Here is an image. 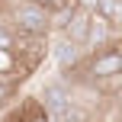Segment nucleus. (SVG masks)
Returning <instances> with one entry per match:
<instances>
[{"instance_id": "obj_5", "label": "nucleus", "mask_w": 122, "mask_h": 122, "mask_svg": "<svg viewBox=\"0 0 122 122\" xmlns=\"http://www.w3.org/2000/svg\"><path fill=\"white\" fill-rule=\"evenodd\" d=\"M116 36H119V29H112V26L103 23L97 13H90V29H87V42H84V48H90V55H93V51H100V48H106V45L119 42Z\"/></svg>"}, {"instance_id": "obj_4", "label": "nucleus", "mask_w": 122, "mask_h": 122, "mask_svg": "<svg viewBox=\"0 0 122 122\" xmlns=\"http://www.w3.org/2000/svg\"><path fill=\"white\" fill-rule=\"evenodd\" d=\"M51 51H55V64H58L61 80H67L71 74H77L80 67H84V48H80V45H71V42L61 39Z\"/></svg>"}, {"instance_id": "obj_9", "label": "nucleus", "mask_w": 122, "mask_h": 122, "mask_svg": "<svg viewBox=\"0 0 122 122\" xmlns=\"http://www.w3.org/2000/svg\"><path fill=\"white\" fill-rule=\"evenodd\" d=\"M13 97H16V87H13V84H6V80H0V109H3V106L10 103Z\"/></svg>"}, {"instance_id": "obj_1", "label": "nucleus", "mask_w": 122, "mask_h": 122, "mask_svg": "<svg viewBox=\"0 0 122 122\" xmlns=\"http://www.w3.org/2000/svg\"><path fill=\"white\" fill-rule=\"evenodd\" d=\"M10 29L16 32V36L48 39V32H51V13L42 10V6H36V3H29V0H23V3H16L13 13H10Z\"/></svg>"}, {"instance_id": "obj_6", "label": "nucleus", "mask_w": 122, "mask_h": 122, "mask_svg": "<svg viewBox=\"0 0 122 122\" xmlns=\"http://www.w3.org/2000/svg\"><path fill=\"white\" fill-rule=\"evenodd\" d=\"M93 13H97L103 23H109L112 29H119V26H122V0H97Z\"/></svg>"}, {"instance_id": "obj_2", "label": "nucleus", "mask_w": 122, "mask_h": 122, "mask_svg": "<svg viewBox=\"0 0 122 122\" xmlns=\"http://www.w3.org/2000/svg\"><path fill=\"white\" fill-rule=\"evenodd\" d=\"M80 71L87 74V80H103V77H116L122 74V51H119V42L106 45V48L93 51L90 58H84V67Z\"/></svg>"}, {"instance_id": "obj_10", "label": "nucleus", "mask_w": 122, "mask_h": 122, "mask_svg": "<svg viewBox=\"0 0 122 122\" xmlns=\"http://www.w3.org/2000/svg\"><path fill=\"white\" fill-rule=\"evenodd\" d=\"M74 6H80V10H90L93 13V6H97V0H71Z\"/></svg>"}, {"instance_id": "obj_3", "label": "nucleus", "mask_w": 122, "mask_h": 122, "mask_svg": "<svg viewBox=\"0 0 122 122\" xmlns=\"http://www.w3.org/2000/svg\"><path fill=\"white\" fill-rule=\"evenodd\" d=\"M71 100H74V93H71V87H67V80H61V77L48 80V84L42 87V93H39V106L48 112V119H55Z\"/></svg>"}, {"instance_id": "obj_8", "label": "nucleus", "mask_w": 122, "mask_h": 122, "mask_svg": "<svg viewBox=\"0 0 122 122\" xmlns=\"http://www.w3.org/2000/svg\"><path fill=\"white\" fill-rule=\"evenodd\" d=\"M29 3L42 6V10H48L51 16H55V13H61V10H67V6H71V0H29Z\"/></svg>"}, {"instance_id": "obj_7", "label": "nucleus", "mask_w": 122, "mask_h": 122, "mask_svg": "<svg viewBox=\"0 0 122 122\" xmlns=\"http://www.w3.org/2000/svg\"><path fill=\"white\" fill-rule=\"evenodd\" d=\"M13 42H16V32L10 29V23H0V51H13Z\"/></svg>"}]
</instances>
